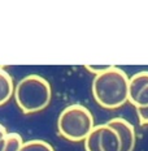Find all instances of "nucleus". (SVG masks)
<instances>
[{
	"instance_id": "obj_9",
	"label": "nucleus",
	"mask_w": 148,
	"mask_h": 151,
	"mask_svg": "<svg viewBox=\"0 0 148 151\" xmlns=\"http://www.w3.org/2000/svg\"><path fill=\"white\" fill-rule=\"evenodd\" d=\"M22 143H24L22 137L18 133H7L5 143L1 151H20Z\"/></svg>"
},
{
	"instance_id": "obj_12",
	"label": "nucleus",
	"mask_w": 148,
	"mask_h": 151,
	"mask_svg": "<svg viewBox=\"0 0 148 151\" xmlns=\"http://www.w3.org/2000/svg\"><path fill=\"white\" fill-rule=\"evenodd\" d=\"M137 113L140 124L148 125V107H146V108H137Z\"/></svg>"
},
{
	"instance_id": "obj_2",
	"label": "nucleus",
	"mask_w": 148,
	"mask_h": 151,
	"mask_svg": "<svg viewBox=\"0 0 148 151\" xmlns=\"http://www.w3.org/2000/svg\"><path fill=\"white\" fill-rule=\"evenodd\" d=\"M13 95L18 108L26 115H30L47 108L52 98V90L44 77L29 74L16 85Z\"/></svg>"
},
{
	"instance_id": "obj_6",
	"label": "nucleus",
	"mask_w": 148,
	"mask_h": 151,
	"mask_svg": "<svg viewBox=\"0 0 148 151\" xmlns=\"http://www.w3.org/2000/svg\"><path fill=\"white\" fill-rule=\"evenodd\" d=\"M100 151H121V141L117 132L107 124L97 125Z\"/></svg>"
},
{
	"instance_id": "obj_8",
	"label": "nucleus",
	"mask_w": 148,
	"mask_h": 151,
	"mask_svg": "<svg viewBox=\"0 0 148 151\" xmlns=\"http://www.w3.org/2000/svg\"><path fill=\"white\" fill-rule=\"evenodd\" d=\"M20 151H55V149L47 141L43 139H30L24 142Z\"/></svg>"
},
{
	"instance_id": "obj_13",
	"label": "nucleus",
	"mask_w": 148,
	"mask_h": 151,
	"mask_svg": "<svg viewBox=\"0 0 148 151\" xmlns=\"http://www.w3.org/2000/svg\"><path fill=\"white\" fill-rule=\"evenodd\" d=\"M7 133H8V132H7V129H5V127H4V125L0 124V139L7 136Z\"/></svg>"
},
{
	"instance_id": "obj_14",
	"label": "nucleus",
	"mask_w": 148,
	"mask_h": 151,
	"mask_svg": "<svg viewBox=\"0 0 148 151\" xmlns=\"http://www.w3.org/2000/svg\"><path fill=\"white\" fill-rule=\"evenodd\" d=\"M0 68H3V65H0Z\"/></svg>"
},
{
	"instance_id": "obj_10",
	"label": "nucleus",
	"mask_w": 148,
	"mask_h": 151,
	"mask_svg": "<svg viewBox=\"0 0 148 151\" xmlns=\"http://www.w3.org/2000/svg\"><path fill=\"white\" fill-rule=\"evenodd\" d=\"M84 150L86 151H100L99 146V129L97 125L92 128V130L89 133V136L84 138Z\"/></svg>"
},
{
	"instance_id": "obj_5",
	"label": "nucleus",
	"mask_w": 148,
	"mask_h": 151,
	"mask_svg": "<svg viewBox=\"0 0 148 151\" xmlns=\"http://www.w3.org/2000/svg\"><path fill=\"white\" fill-rule=\"evenodd\" d=\"M105 124L117 132L121 141V151H134L135 143H137V134L131 122L122 117H114Z\"/></svg>"
},
{
	"instance_id": "obj_4",
	"label": "nucleus",
	"mask_w": 148,
	"mask_h": 151,
	"mask_svg": "<svg viewBox=\"0 0 148 151\" xmlns=\"http://www.w3.org/2000/svg\"><path fill=\"white\" fill-rule=\"evenodd\" d=\"M127 102L135 108L148 107V70L138 72L129 78Z\"/></svg>"
},
{
	"instance_id": "obj_3",
	"label": "nucleus",
	"mask_w": 148,
	"mask_h": 151,
	"mask_svg": "<svg viewBox=\"0 0 148 151\" xmlns=\"http://www.w3.org/2000/svg\"><path fill=\"white\" fill-rule=\"evenodd\" d=\"M95 127L94 116L87 107L70 104L62 109L57 119V130L62 138L71 142H79L89 136Z\"/></svg>"
},
{
	"instance_id": "obj_1",
	"label": "nucleus",
	"mask_w": 148,
	"mask_h": 151,
	"mask_svg": "<svg viewBox=\"0 0 148 151\" xmlns=\"http://www.w3.org/2000/svg\"><path fill=\"white\" fill-rule=\"evenodd\" d=\"M129 76L121 68L111 65L92 81V95L95 102L105 109L119 108L127 102Z\"/></svg>"
},
{
	"instance_id": "obj_11",
	"label": "nucleus",
	"mask_w": 148,
	"mask_h": 151,
	"mask_svg": "<svg viewBox=\"0 0 148 151\" xmlns=\"http://www.w3.org/2000/svg\"><path fill=\"white\" fill-rule=\"evenodd\" d=\"M111 65H86V68L87 70L90 72V73H92V74H100V73H103L104 70H107Z\"/></svg>"
},
{
	"instance_id": "obj_7",
	"label": "nucleus",
	"mask_w": 148,
	"mask_h": 151,
	"mask_svg": "<svg viewBox=\"0 0 148 151\" xmlns=\"http://www.w3.org/2000/svg\"><path fill=\"white\" fill-rule=\"evenodd\" d=\"M14 91V83L11 74L0 68V106L5 104L12 98Z\"/></svg>"
}]
</instances>
